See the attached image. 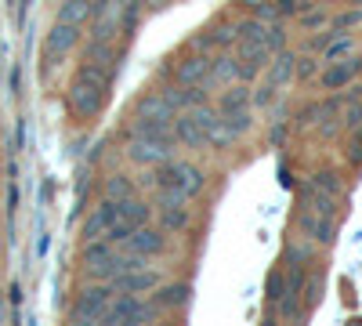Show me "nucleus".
Returning a JSON list of instances; mask_svg holds the SVG:
<instances>
[{"mask_svg":"<svg viewBox=\"0 0 362 326\" xmlns=\"http://www.w3.org/2000/svg\"><path fill=\"white\" fill-rule=\"evenodd\" d=\"M148 257H141V254H116V243H109V240H90L87 247H83V254H80V264H83V272L90 276V279H102V283H112L119 272H127V269H141Z\"/></svg>","mask_w":362,"mask_h":326,"instance_id":"f257e3e1","label":"nucleus"},{"mask_svg":"<svg viewBox=\"0 0 362 326\" xmlns=\"http://www.w3.org/2000/svg\"><path fill=\"white\" fill-rule=\"evenodd\" d=\"M156 185H160V192H170V196H185V199H192V196H199V192H203L206 177H203V170H199V167H192V163H185V160H167V163H160Z\"/></svg>","mask_w":362,"mask_h":326,"instance_id":"f03ea898","label":"nucleus"},{"mask_svg":"<svg viewBox=\"0 0 362 326\" xmlns=\"http://www.w3.org/2000/svg\"><path fill=\"white\" fill-rule=\"evenodd\" d=\"M214 120H218V109H210L206 102L203 105H189L185 112L174 116V141L185 145V149H203L206 131H210Z\"/></svg>","mask_w":362,"mask_h":326,"instance_id":"7ed1b4c3","label":"nucleus"},{"mask_svg":"<svg viewBox=\"0 0 362 326\" xmlns=\"http://www.w3.org/2000/svg\"><path fill=\"white\" fill-rule=\"evenodd\" d=\"M116 298L112 293V283H95V286H87V290H80L76 293V301H73V308H69V319L73 322H102V315H105V308H109V301Z\"/></svg>","mask_w":362,"mask_h":326,"instance_id":"20e7f679","label":"nucleus"},{"mask_svg":"<svg viewBox=\"0 0 362 326\" xmlns=\"http://www.w3.org/2000/svg\"><path fill=\"white\" fill-rule=\"evenodd\" d=\"M153 315H156V308L153 305H145L141 301V293H116V298L109 301V308H105V315H102V322H109V326H124V322H153Z\"/></svg>","mask_w":362,"mask_h":326,"instance_id":"39448f33","label":"nucleus"},{"mask_svg":"<svg viewBox=\"0 0 362 326\" xmlns=\"http://www.w3.org/2000/svg\"><path fill=\"white\" fill-rule=\"evenodd\" d=\"M76 40H80V25L54 22L47 29V40H44V73H51L54 66H62V58L76 47Z\"/></svg>","mask_w":362,"mask_h":326,"instance_id":"423d86ee","label":"nucleus"},{"mask_svg":"<svg viewBox=\"0 0 362 326\" xmlns=\"http://www.w3.org/2000/svg\"><path fill=\"white\" fill-rule=\"evenodd\" d=\"M112 225H119V203H116V199H102L95 211L83 218V225H80V240H83V243H90V240H105V232H109Z\"/></svg>","mask_w":362,"mask_h":326,"instance_id":"0eeeda50","label":"nucleus"},{"mask_svg":"<svg viewBox=\"0 0 362 326\" xmlns=\"http://www.w3.org/2000/svg\"><path fill=\"white\" fill-rule=\"evenodd\" d=\"M300 228H305L315 243L329 247L337 240V221H334V211H319V206H308L300 211Z\"/></svg>","mask_w":362,"mask_h":326,"instance_id":"6e6552de","label":"nucleus"},{"mask_svg":"<svg viewBox=\"0 0 362 326\" xmlns=\"http://www.w3.org/2000/svg\"><path fill=\"white\" fill-rule=\"evenodd\" d=\"M170 153H174V141H156V138H134L127 149V156L141 167H160L170 160Z\"/></svg>","mask_w":362,"mask_h":326,"instance_id":"1a4fd4ad","label":"nucleus"},{"mask_svg":"<svg viewBox=\"0 0 362 326\" xmlns=\"http://www.w3.org/2000/svg\"><path fill=\"white\" fill-rule=\"evenodd\" d=\"M160 283H163V272L148 269V264H141V269H127V272H119L112 279L116 290H127V293H153V290H160Z\"/></svg>","mask_w":362,"mask_h":326,"instance_id":"9d476101","label":"nucleus"},{"mask_svg":"<svg viewBox=\"0 0 362 326\" xmlns=\"http://www.w3.org/2000/svg\"><path fill=\"white\" fill-rule=\"evenodd\" d=\"M124 247H127L131 254H141V257H156V254H163V247H167V235H163V228L138 225V228L127 235Z\"/></svg>","mask_w":362,"mask_h":326,"instance_id":"9b49d317","label":"nucleus"},{"mask_svg":"<svg viewBox=\"0 0 362 326\" xmlns=\"http://www.w3.org/2000/svg\"><path fill=\"white\" fill-rule=\"evenodd\" d=\"M189 199L185 196H170V192H160V225L163 232H181L189 225Z\"/></svg>","mask_w":362,"mask_h":326,"instance_id":"f8f14e48","label":"nucleus"},{"mask_svg":"<svg viewBox=\"0 0 362 326\" xmlns=\"http://www.w3.org/2000/svg\"><path fill=\"white\" fill-rule=\"evenodd\" d=\"M232 87L239 83V58L232 54H218V58H210V69H206V80L199 87Z\"/></svg>","mask_w":362,"mask_h":326,"instance_id":"ddd939ff","label":"nucleus"},{"mask_svg":"<svg viewBox=\"0 0 362 326\" xmlns=\"http://www.w3.org/2000/svg\"><path fill=\"white\" fill-rule=\"evenodd\" d=\"M362 69V62L358 58H337V62H329V69L322 73V87H329V91H334V87H344V83H351L355 80V73Z\"/></svg>","mask_w":362,"mask_h":326,"instance_id":"4468645a","label":"nucleus"},{"mask_svg":"<svg viewBox=\"0 0 362 326\" xmlns=\"http://www.w3.org/2000/svg\"><path fill=\"white\" fill-rule=\"evenodd\" d=\"M134 120H174V109L163 102L160 91H153L134 105Z\"/></svg>","mask_w":362,"mask_h":326,"instance_id":"2eb2a0df","label":"nucleus"},{"mask_svg":"<svg viewBox=\"0 0 362 326\" xmlns=\"http://www.w3.org/2000/svg\"><path fill=\"white\" fill-rule=\"evenodd\" d=\"M206 69H210V58H203V54L181 58V62H177V83H185V87L203 83L206 80Z\"/></svg>","mask_w":362,"mask_h":326,"instance_id":"dca6fc26","label":"nucleus"},{"mask_svg":"<svg viewBox=\"0 0 362 326\" xmlns=\"http://www.w3.org/2000/svg\"><path fill=\"white\" fill-rule=\"evenodd\" d=\"M293 73H297V58H293L286 47L276 51V62H272V69H268V83L279 91V87H286V83L293 80Z\"/></svg>","mask_w":362,"mask_h":326,"instance_id":"f3484780","label":"nucleus"},{"mask_svg":"<svg viewBox=\"0 0 362 326\" xmlns=\"http://www.w3.org/2000/svg\"><path fill=\"white\" fill-rule=\"evenodd\" d=\"M192 301V290L185 283H160V293H156V305L160 308H185Z\"/></svg>","mask_w":362,"mask_h":326,"instance_id":"a211bd4d","label":"nucleus"},{"mask_svg":"<svg viewBox=\"0 0 362 326\" xmlns=\"http://www.w3.org/2000/svg\"><path fill=\"white\" fill-rule=\"evenodd\" d=\"M148 218H153V211H148V203H141L138 196H127L119 199V221L138 228V225H148Z\"/></svg>","mask_w":362,"mask_h":326,"instance_id":"6ab92c4d","label":"nucleus"},{"mask_svg":"<svg viewBox=\"0 0 362 326\" xmlns=\"http://www.w3.org/2000/svg\"><path fill=\"white\" fill-rule=\"evenodd\" d=\"M54 22H69V25L90 22V0H66V4L58 8V18Z\"/></svg>","mask_w":362,"mask_h":326,"instance_id":"aec40b11","label":"nucleus"},{"mask_svg":"<svg viewBox=\"0 0 362 326\" xmlns=\"http://www.w3.org/2000/svg\"><path fill=\"white\" fill-rule=\"evenodd\" d=\"M250 105V91L243 83H232L228 91L221 95V102H218V112L225 116V112H235V109H247Z\"/></svg>","mask_w":362,"mask_h":326,"instance_id":"412c9836","label":"nucleus"},{"mask_svg":"<svg viewBox=\"0 0 362 326\" xmlns=\"http://www.w3.org/2000/svg\"><path fill=\"white\" fill-rule=\"evenodd\" d=\"M221 120L228 124V131H232L235 138H243V134H247V131L254 127V112H250V105H247V109H235V112H225Z\"/></svg>","mask_w":362,"mask_h":326,"instance_id":"4be33fe9","label":"nucleus"},{"mask_svg":"<svg viewBox=\"0 0 362 326\" xmlns=\"http://www.w3.org/2000/svg\"><path fill=\"white\" fill-rule=\"evenodd\" d=\"M206 40H210V47H228V44L239 40V25L221 22V25H214V29H206Z\"/></svg>","mask_w":362,"mask_h":326,"instance_id":"5701e85b","label":"nucleus"},{"mask_svg":"<svg viewBox=\"0 0 362 326\" xmlns=\"http://www.w3.org/2000/svg\"><path fill=\"white\" fill-rule=\"evenodd\" d=\"M145 4H153V0H124V22H119V25H124V37H134Z\"/></svg>","mask_w":362,"mask_h":326,"instance_id":"b1692460","label":"nucleus"},{"mask_svg":"<svg viewBox=\"0 0 362 326\" xmlns=\"http://www.w3.org/2000/svg\"><path fill=\"white\" fill-rule=\"evenodd\" d=\"M127 196H134V185H131V177H124V174H112L109 182H105V199H127Z\"/></svg>","mask_w":362,"mask_h":326,"instance_id":"393cba45","label":"nucleus"},{"mask_svg":"<svg viewBox=\"0 0 362 326\" xmlns=\"http://www.w3.org/2000/svg\"><path fill=\"white\" fill-rule=\"evenodd\" d=\"M308 189L326 192V196H337V192H341V177H337L334 170H319V174L312 177V185H308Z\"/></svg>","mask_w":362,"mask_h":326,"instance_id":"a878e982","label":"nucleus"},{"mask_svg":"<svg viewBox=\"0 0 362 326\" xmlns=\"http://www.w3.org/2000/svg\"><path fill=\"white\" fill-rule=\"evenodd\" d=\"M264 44H268V51H272V54L286 47V29H283V18H279V22H272V25H264Z\"/></svg>","mask_w":362,"mask_h":326,"instance_id":"bb28decb","label":"nucleus"},{"mask_svg":"<svg viewBox=\"0 0 362 326\" xmlns=\"http://www.w3.org/2000/svg\"><path fill=\"white\" fill-rule=\"evenodd\" d=\"M355 25H362V11H344V15H337L334 18V33H348V29H355Z\"/></svg>","mask_w":362,"mask_h":326,"instance_id":"cd10ccee","label":"nucleus"},{"mask_svg":"<svg viewBox=\"0 0 362 326\" xmlns=\"http://www.w3.org/2000/svg\"><path fill=\"white\" fill-rule=\"evenodd\" d=\"M351 51V37H341V40H334L326 47V62H337V58H344Z\"/></svg>","mask_w":362,"mask_h":326,"instance_id":"c85d7f7f","label":"nucleus"},{"mask_svg":"<svg viewBox=\"0 0 362 326\" xmlns=\"http://www.w3.org/2000/svg\"><path fill=\"white\" fill-rule=\"evenodd\" d=\"M297 80H308V76H315V62L312 58H297V73H293Z\"/></svg>","mask_w":362,"mask_h":326,"instance_id":"c756f323","label":"nucleus"},{"mask_svg":"<svg viewBox=\"0 0 362 326\" xmlns=\"http://www.w3.org/2000/svg\"><path fill=\"white\" fill-rule=\"evenodd\" d=\"M300 22H305V29H319V25L326 22V15H322V11H308V15L300 18Z\"/></svg>","mask_w":362,"mask_h":326,"instance_id":"7c9ffc66","label":"nucleus"},{"mask_svg":"<svg viewBox=\"0 0 362 326\" xmlns=\"http://www.w3.org/2000/svg\"><path fill=\"white\" fill-rule=\"evenodd\" d=\"M8 315V305H4V293H0V319H4Z\"/></svg>","mask_w":362,"mask_h":326,"instance_id":"2f4dec72","label":"nucleus"},{"mask_svg":"<svg viewBox=\"0 0 362 326\" xmlns=\"http://www.w3.org/2000/svg\"><path fill=\"white\" fill-rule=\"evenodd\" d=\"M170 4V0H153V8H167Z\"/></svg>","mask_w":362,"mask_h":326,"instance_id":"473e14b6","label":"nucleus"},{"mask_svg":"<svg viewBox=\"0 0 362 326\" xmlns=\"http://www.w3.org/2000/svg\"><path fill=\"white\" fill-rule=\"evenodd\" d=\"M305 4H312V0H300V8H305Z\"/></svg>","mask_w":362,"mask_h":326,"instance_id":"72a5a7b5","label":"nucleus"},{"mask_svg":"<svg viewBox=\"0 0 362 326\" xmlns=\"http://www.w3.org/2000/svg\"><path fill=\"white\" fill-rule=\"evenodd\" d=\"M272 4H276V0H272Z\"/></svg>","mask_w":362,"mask_h":326,"instance_id":"f704fd0d","label":"nucleus"}]
</instances>
